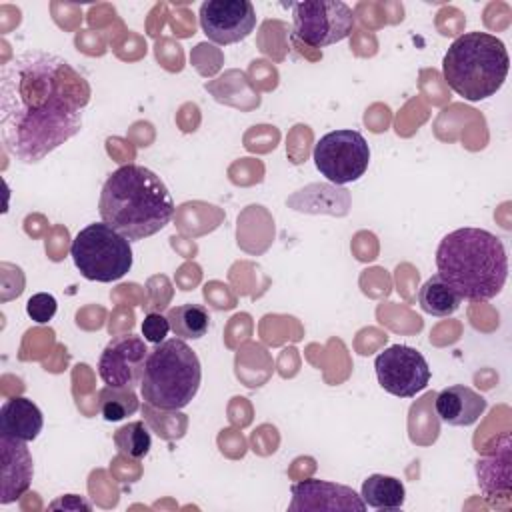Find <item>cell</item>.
<instances>
[{"mask_svg":"<svg viewBox=\"0 0 512 512\" xmlns=\"http://www.w3.org/2000/svg\"><path fill=\"white\" fill-rule=\"evenodd\" d=\"M90 88L64 58L28 50L0 70V136L12 158L36 164L82 130Z\"/></svg>","mask_w":512,"mask_h":512,"instance_id":"obj_1","label":"cell"},{"mask_svg":"<svg viewBox=\"0 0 512 512\" xmlns=\"http://www.w3.org/2000/svg\"><path fill=\"white\" fill-rule=\"evenodd\" d=\"M98 212L102 222L136 242L170 224L174 200L156 172L126 164L116 168L102 184Z\"/></svg>","mask_w":512,"mask_h":512,"instance_id":"obj_2","label":"cell"},{"mask_svg":"<svg viewBox=\"0 0 512 512\" xmlns=\"http://www.w3.org/2000/svg\"><path fill=\"white\" fill-rule=\"evenodd\" d=\"M438 276L468 302H486L500 294L508 278L502 240L482 228L448 232L436 248Z\"/></svg>","mask_w":512,"mask_h":512,"instance_id":"obj_3","label":"cell"},{"mask_svg":"<svg viewBox=\"0 0 512 512\" xmlns=\"http://www.w3.org/2000/svg\"><path fill=\"white\" fill-rule=\"evenodd\" d=\"M510 68L504 42L488 32H466L446 50L442 76L464 100L478 102L494 96Z\"/></svg>","mask_w":512,"mask_h":512,"instance_id":"obj_4","label":"cell"},{"mask_svg":"<svg viewBox=\"0 0 512 512\" xmlns=\"http://www.w3.org/2000/svg\"><path fill=\"white\" fill-rule=\"evenodd\" d=\"M202 366L196 352L182 340L170 338L150 350L140 382V394L158 410H180L200 388Z\"/></svg>","mask_w":512,"mask_h":512,"instance_id":"obj_5","label":"cell"},{"mask_svg":"<svg viewBox=\"0 0 512 512\" xmlns=\"http://www.w3.org/2000/svg\"><path fill=\"white\" fill-rule=\"evenodd\" d=\"M70 256L78 272L92 282H114L132 268V246L126 236L106 222L82 228L70 246Z\"/></svg>","mask_w":512,"mask_h":512,"instance_id":"obj_6","label":"cell"},{"mask_svg":"<svg viewBox=\"0 0 512 512\" xmlns=\"http://www.w3.org/2000/svg\"><path fill=\"white\" fill-rule=\"evenodd\" d=\"M312 158L326 180L334 184H348L356 182L368 170L370 146L358 130H332L320 136Z\"/></svg>","mask_w":512,"mask_h":512,"instance_id":"obj_7","label":"cell"},{"mask_svg":"<svg viewBox=\"0 0 512 512\" xmlns=\"http://www.w3.org/2000/svg\"><path fill=\"white\" fill-rule=\"evenodd\" d=\"M294 36L312 46L324 48L350 36L354 12L340 0H304L292 4Z\"/></svg>","mask_w":512,"mask_h":512,"instance_id":"obj_8","label":"cell"},{"mask_svg":"<svg viewBox=\"0 0 512 512\" xmlns=\"http://www.w3.org/2000/svg\"><path fill=\"white\" fill-rule=\"evenodd\" d=\"M378 384L392 396L412 398L430 382L426 358L412 346L392 344L374 360Z\"/></svg>","mask_w":512,"mask_h":512,"instance_id":"obj_9","label":"cell"},{"mask_svg":"<svg viewBox=\"0 0 512 512\" xmlns=\"http://www.w3.org/2000/svg\"><path fill=\"white\" fill-rule=\"evenodd\" d=\"M150 350L136 334H120L112 338L100 354L98 374L106 386L136 388L142 382L146 358Z\"/></svg>","mask_w":512,"mask_h":512,"instance_id":"obj_10","label":"cell"},{"mask_svg":"<svg viewBox=\"0 0 512 512\" xmlns=\"http://www.w3.org/2000/svg\"><path fill=\"white\" fill-rule=\"evenodd\" d=\"M200 28L214 44H236L256 28V10L248 0H206L198 12Z\"/></svg>","mask_w":512,"mask_h":512,"instance_id":"obj_11","label":"cell"},{"mask_svg":"<svg viewBox=\"0 0 512 512\" xmlns=\"http://www.w3.org/2000/svg\"><path fill=\"white\" fill-rule=\"evenodd\" d=\"M292 502L288 510H366L362 496L350 486L308 478L292 484Z\"/></svg>","mask_w":512,"mask_h":512,"instance_id":"obj_12","label":"cell"},{"mask_svg":"<svg viewBox=\"0 0 512 512\" xmlns=\"http://www.w3.org/2000/svg\"><path fill=\"white\" fill-rule=\"evenodd\" d=\"M0 460V504H10L30 488L32 456L24 440L0 434Z\"/></svg>","mask_w":512,"mask_h":512,"instance_id":"obj_13","label":"cell"},{"mask_svg":"<svg viewBox=\"0 0 512 512\" xmlns=\"http://www.w3.org/2000/svg\"><path fill=\"white\" fill-rule=\"evenodd\" d=\"M436 414L448 426H472L484 414L488 402L482 394L464 384L444 388L436 396Z\"/></svg>","mask_w":512,"mask_h":512,"instance_id":"obj_14","label":"cell"},{"mask_svg":"<svg viewBox=\"0 0 512 512\" xmlns=\"http://www.w3.org/2000/svg\"><path fill=\"white\" fill-rule=\"evenodd\" d=\"M44 426L42 410L26 396L8 398L0 408V434L30 442Z\"/></svg>","mask_w":512,"mask_h":512,"instance_id":"obj_15","label":"cell"},{"mask_svg":"<svg viewBox=\"0 0 512 512\" xmlns=\"http://www.w3.org/2000/svg\"><path fill=\"white\" fill-rule=\"evenodd\" d=\"M362 500L376 510H400L406 500L404 484L394 476L372 474L362 482Z\"/></svg>","mask_w":512,"mask_h":512,"instance_id":"obj_16","label":"cell"},{"mask_svg":"<svg viewBox=\"0 0 512 512\" xmlns=\"http://www.w3.org/2000/svg\"><path fill=\"white\" fill-rule=\"evenodd\" d=\"M418 302L426 314L446 318L460 308L462 298L438 274H434L420 286Z\"/></svg>","mask_w":512,"mask_h":512,"instance_id":"obj_17","label":"cell"},{"mask_svg":"<svg viewBox=\"0 0 512 512\" xmlns=\"http://www.w3.org/2000/svg\"><path fill=\"white\" fill-rule=\"evenodd\" d=\"M166 318L174 336L182 340H198L208 332L210 326V314L200 304L174 306L168 310Z\"/></svg>","mask_w":512,"mask_h":512,"instance_id":"obj_18","label":"cell"},{"mask_svg":"<svg viewBox=\"0 0 512 512\" xmlns=\"http://www.w3.org/2000/svg\"><path fill=\"white\" fill-rule=\"evenodd\" d=\"M98 410L106 422H118L138 410V396L132 388L104 386L98 392Z\"/></svg>","mask_w":512,"mask_h":512,"instance_id":"obj_19","label":"cell"},{"mask_svg":"<svg viewBox=\"0 0 512 512\" xmlns=\"http://www.w3.org/2000/svg\"><path fill=\"white\" fill-rule=\"evenodd\" d=\"M114 444L120 454L140 460L148 454V450L152 446V436L142 420H134V422L120 426L114 432Z\"/></svg>","mask_w":512,"mask_h":512,"instance_id":"obj_20","label":"cell"},{"mask_svg":"<svg viewBox=\"0 0 512 512\" xmlns=\"http://www.w3.org/2000/svg\"><path fill=\"white\" fill-rule=\"evenodd\" d=\"M58 310V302L52 294L48 292H38L28 298L26 302V314L36 322V324H46L54 318Z\"/></svg>","mask_w":512,"mask_h":512,"instance_id":"obj_21","label":"cell"},{"mask_svg":"<svg viewBox=\"0 0 512 512\" xmlns=\"http://www.w3.org/2000/svg\"><path fill=\"white\" fill-rule=\"evenodd\" d=\"M142 336L146 342H152V344H160L166 340L168 332H170V322L166 316L162 314H156V312H150L144 316L142 320Z\"/></svg>","mask_w":512,"mask_h":512,"instance_id":"obj_22","label":"cell"},{"mask_svg":"<svg viewBox=\"0 0 512 512\" xmlns=\"http://www.w3.org/2000/svg\"><path fill=\"white\" fill-rule=\"evenodd\" d=\"M58 508H62V510H90V504L84 498L76 496V494H66V496H62V498H58L50 504V510H58Z\"/></svg>","mask_w":512,"mask_h":512,"instance_id":"obj_23","label":"cell"}]
</instances>
